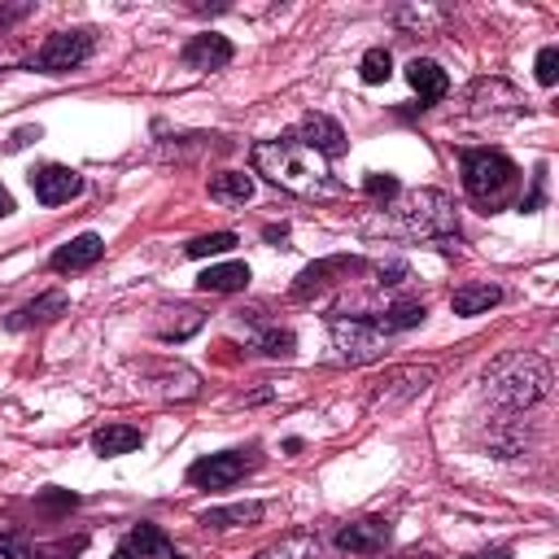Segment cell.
<instances>
[{
  "instance_id": "obj_1",
  "label": "cell",
  "mask_w": 559,
  "mask_h": 559,
  "mask_svg": "<svg viewBox=\"0 0 559 559\" xmlns=\"http://www.w3.org/2000/svg\"><path fill=\"white\" fill-rule=\"evenodd\" d=\"M249 157H253V170L258 175H266L275 188H284V192H293L301 201H332V197L345 192V183L328 170V162L314 148H306L293 131L253 144Z\"/></svg>"
},
{
  "instance_id": "obj_2",
  "label": "cell",
  "mask_w": 559,
  "mask_h": 559,
  "mask_svg": "<svg viewBox=\"0 0 559 559\" xmlns=\"http://www.w3.org/2000/svg\"><path fill=\"white\" fill-rule=\"evenodd\" d=\"M367 227L384 231V236H397V240H437V245H450L459 236L454 201L437 188L397 192L389 205H380V214Z\"/></svg>"
},
{
  "instance_id": "obj_3",
  "label": "cell",
  "mask_w": 559,
  "mask_h": 559,
  "mask_svg": "<svg viewBox=\"0 0 559 559\" xmlns=\"http://www.w3.org/2000/svg\"><path fill=\"white\" fill-rule=\"evenodd\" d=\"M485 393L507 411H528L550 393V367L542 354H502L480 376Z\"/></svg>"
},
{
  "instance_id": "obj_4",
  "label": "cell",
  "mask_w": 559,
  "mask_h": 559,
  "mask_svg": "<svg viewBox=\"0 0 559 559\" xmlns=\"http://www.w3.org/2000/svg\"><path fill=\"white\" fill-rule=\"evenodd\" d=\"M515 183H520V170H515V162L507 153H498V148H463V188H467V197L476 205L502 210L511 201Z\"/></svg>"
},
{
  "instance_id": "obj_5",
  "label": "cell",
  "mask_w": 559,
  "mask_h": 559,
  "mask_svg": "<svg viewBox=\"0 0 559 559\" xmlns=\"http://www.w3.org/2000/svg\"><path fill=\"white\" fill-rule=\"evenodd\" d=\"M384 332L376 323V314H349V319H332V345H336V358L345 367H362V362H376L384 354Z\"/></svg>"
},
{
  "instance_id": "obj_6",
  "label": "cell",
  "mask_w": 559,
  "mask_h": 559,
  "mask_svg": "<svg viewBox=\"0 0 559 559\" xmlns=\"http://www.w3.org/2000/svg\"><path fill=\"white\" fill-rule=\"evenodd\" d=\"M92 48H96V35H92L87 26H79V31H52V35L35 48L31 70H39V74H66V70L83 66V61L92 57Z\"/></svg>"
},
{
  "instance_id": "obj_7",
  "label": "cell",
  "mask_w": 559,
  "mask_h": 559,
  "mask_svg": "<svg viewBox=\"0 0 559 559\" xmlns=\"http://www.w3.org/2000/svg\"><path fill=\"white\" fill-rule=\"evenodd\" d=\"M358 271H367V262H362V258H354V253H332V258H319V262L301 266V275L293 280L288 297H293V301H310V297L328 293L332 284H341V280H349V275H358Z\"/></svg>"
},
{
  "instance_id": "obj_8",
  "label": "cell",
  "mask_w": 559,
  "mask_h": 559,
  "mask_svg": "<svg viewBox=\"0 0 559 559\" xmlns=\"http://www.w3.org/2000/svg\"><path fill=\"white\" fill-rule=\"evenodd\" d=\"M253 454H245V450H223V454H205V459H197L192 467H188V485H197V489H227V485H236L245 472H253Z\"/></svg>"
},
{
  "instance_id": "obj_9",
  "label": "cell",
  "mask_w": 559,
  "mask_h": 559,
  "mask_svg": "<svg viewBox=\"0 0 559 559\" xmlns=\"http://www.w3.org/2000/svg\"><path fill=\"white\" fill-rule=\"evenodd\" d=\"M428 380H432V367H397V371H389L384 380H376V389H371V406H397V402H411V397H419L424 389H428Z\"/></svg>"
},
{
  "instance_id": "obj_10",
  "label": "cell",
  "mask_w": 559,
  "mask_h": 559,
  "mask_svg": "<svg viewBox=\"0 0 559 559\" xmlns=\"http://www.w3.org/2000/svg\"><path fill=\"white\" fill-rule=\"evenodd\" d=\"M389 537H393V524L380 515H362V520H349L336 528V546L349 555H376L389 546Z\"/></svg>"
},
{
  "instance_id": "obj_11",
  "label": "cell",
  "mask_w": 559,
  "mask_h": 559,
  "mask_svg": "<svg viewBox=\"0 0 559 559\" xmlns=\"http://www.w3.org/2000/svg\"><path fill=\"white\" fill-rule=\"evenodd\" d=\"M293 135H297L306 148H314L323 162L345 153V131H341V122L328 118V114H306V118L293 127Z\"/></svg>"
},
{
  "instance_id": "obj_12",
  "label": "cell",
  "mask_w": 559,
  "mask_h": 559,
  "mask_svg": "<svg viewBox=\"0 0 559 559\" xmlns=\"http://www.w3.org/2000/svg\"><path fill=\"white\" fill-rule=\"evenodd\" d=\"M118 550H122L127 559H183V555L175 550V542H170V537H166L157 524H148V520L131 524V528L122 533Z\"/></svg>"
},
{
  "instance_id": "obj_13",
  "label": "cell",
  "mask_w": 559,
  "mask_h": 559,
  "mask_svg": "<svg viewBox=\"0 0 559 559\" xmlns=\"http://www.w3.org/2000/svg\"><path fill=\"white\" fill-rule=\"evenodd\" d=\"M31 192L44 205H61V201H74L83 192V179L70 166H39V170H31Z\"/></svg>"
},
{
  "instance_id": "obj_14",
  "label": "cell",
  "mask_w": 559,
  "mask_h": 559,
  "mask_svg": "<svg viewBox=\"0 0 559 559\" xmlns=\"http://www.w3.org/2000/svg\"><path fill=\"white\" fill-rule=\"evenodd\" d=\"M183 66L188 70H201V74H210V70H223L231 57H236V48H231V39L227 35H192L188 44H183Z\"/></svg>"
},
{
  "instance_id": "obj_15",
  "label": "cell",
  "mask_w": 559,
  "mask_h": 559,
  "mask_svg": "<svg viewBox=\"0 0 559 559\" xmlns=\"http://www.w3.org/2000/svg\"><path fill=\"white\" fill-rule=\"evenodd\" d=\"M83 546H87V537L44 546V542H31V537H22V533H4V537H0V559H79Z\"/></svg>"
},
{
  "instance_id": "obj_16",
  "label": "cell",
  "mask_w": 559,
  "mask_h": 559,
  "mask_svg": "<svg viewBox=\"0 0 559 559\" xmlns=\"http://www.w3.org/2000/svg\"><path fill=\"white\" fill-rule=\"evenodd\" d=\"M406 83L415 87L419 105H437V100L450 92V74H445L437 61H424V57H415V61L406 66Z\"/></svg>"
},
{
  "instance_id": "obj_17",
  "label": "cell",
  "mask_w": 559,
  "mask_h": 559,
  "mask_svg": "<svg viewBox=\"0 0 559 559\" xmlns=\"http://www.w3.org/2000/svg\"><path fill=\"white\" fill-rule=\"evenodd\" d=\"M105 253V240L96 236V231H83V236H74L70 245H61L57 253H52V271H87L96 258Z\"/></svg>"
},
{
  "instance_id": "obj_18",
  "label": "cell",
  "mask_w": 559,
  "mask_h": 559,
  "mask_svg": "<svg viewBox=\"0 0 559 559\" xmlns=\"http://www.w3.org/2000/svg\"><path fill=\"white\" fill-rule=\"evenodd\" d=\"M66 306H70V301H66V293H57V288H52V293H39L35 301L17 306V310H13L4 323H9L13 332H22V328H35V323H48V319L66 314Z\"/></svg>"
},
{
  "instance_id": "obj_19",
  "label": "cell",
  "mask_w": 559,
  "mask_h": 559,
  "mask_svg": "<svg viewBox=\"0 0 559 559\" xmlns=\"http://www.w3.org/2000/svg\"><path fill=\"white\" fill-rule=\"evenodd\" d=\"M140 445H144V432L135 424H105V428L92 432V450L100 459H118V454H131Z\"/></svg>"
},
{
  "instance_id": "obj_20",
  "label": "cell",
  "mask_w": 559,
  "mask_h": 559,
  "mask_svg": "<svg viewBox=\"0 0 559 559\" xmlns=\"http://www.w3.org/2000/svg\"><path fill=\"white\" fill-rule=\"evenodd\" d=\"M253 559H323V542L319 533H284L280 542L262 546Z\"/></svg>"
},
{
  "instance_id": "obj_21",
  "label": "cell",
  "mask_w": 559,
  "mask_h": 559,
  "mask_svg": "<svg viewBox=\"0 0 559 559\" xmlns=\"http://www.w3.org/2000/svg\"><path fill=\"white\" fill-rule=\"evenodd\" d=\"M266 515L262 502H231V507H210L197 515V524L205 528H245V524H258Z\"/></svg>"
},
{
  "instance_id": "obj_22",
  "label": "cell",
  "mask_w": 559,
  "mask_h": 559,
  "mask_svg": "<svg viewBox=\"0 0 559 559\" xmlns=\"http://www.w3.org/2000/svg\"><path fill=\"white\" fill-rule=\"evenodd\" d=\"M249 284V266L245 262H214L197 275V288L201 293H240Z\"/></svg>"
},
{
  "instance_id": "obj_23",
  "label": "cell",
  "mask_w": 559,
  "mask_h": 559,
  "mask_svg": "<svg viewBox=\"0 0 559 559\" xmlns=\"http://www.w3.org/2000/svg\"><path fill=\"white\" fill-rule=\"evenodd\" d=\"M498 301H502V288H498V284H463V288H454L450 310L463 314V319H472V314H485V310L498 306Z\"/></svg>"
},
{
  "instance_id": "obj_24",
  "label": "cell",
  "mask_w": 559,
  "mask_h": 559,
  "mask_svg": "<svg viewBox=\"0 0 559 559\" xmlns=\"http://www.w3.org/2000/svg\"><path fill=\"white\" fill-rule=\"evenodd\" d=\"M210 197H214V201H227V205H245V201L253 197V175H245V170H223V175L210 179Z\"/></svg>"
},
{
  "instance_id": "obj_25",
  "label": "cell",
  "mask_w": 559,
  "mask_h": 559,
  "mask_svg": "<svg viewBox=\"0 0 559 559\" xmlns=\"http://www.w3.org/2000/svg\"><path fill=\"white\" fill-rule=\"evenodd\" d=\"M424 301H393L389 310H380L376 314V323H380V332L384 336H393V332H406V328H415V323H424Z\"/></svg>"
},
{
  "instance_id": "obj_26",
  "label": "cell",
  "mask_w": 559,
  "mask_h": 559,
  "mask_svg": "<svg viewBox=\"0 0 559 559\" xmlns=\"http://www.w3.org/2000/svg\"><path fill=\"white\" fill-rule=\"evenodd\" d=\"M227 249H236V231H210V236H197V240L183 245L188 258H218Z\"/></svg>"
},
{
  "instance_id": "obj_27",
  "label": "cell",
  "mask_w": 559,
  "mask_h": 559,
  "mask_svg": "<svg viewBox=\"0 0 559 559\" xmlns=\"http://www.w3.org/2000/svg\"><path fill=\"white\" fill-rule=\"evenodd\" d=\"M358 74H362V83H384V79L393 74V57H389V48H367L362 61H358Z\"/></svg>"
},
{
  "instance_id": "obj_28",
  "label": "cell",
  "mask_w": 559,
  "mask_h": 559,
  "mask_svg": "<svg viewBox=\"0 0 559 559\" xmlns=\"http://www.w3.org/2000/svg\"><path fill=\"white\" fill-rule=\"evenodd\" d=\"M258 349L271 354V358H288V354L297 349V336H293L288 328H266V332L258 336Z\"/></svg>"
},
{
  "instance_id": "obj_29",
  "label": "cell",
  "mask_w": 559,
  "mask_h": 559,
  "mask_svg": "<svg viewBox=\"0 0 559 559\" xmlns=\"http://www.w3.org/2000/svg\"><path fill=\"white\" fill-rule=\"evenodd\" d=\"M362 192H367V197H376V201H384V205H389V201H393V197H397V192H402V188H397V179H393V175H380V170H371V175H367V179H362Z\"/></svg>"
},
{
  "instance_id": "obj_30",
  "label": "cell",
  "mask_w": 559,
  "mask_h": 559,
  "mask_svg": "<svg viewBox=\"0 0 559 559\" xmlns=\"http://www.w3.org/2000/svg\"><path fill=\"white\" fill-rule=\"evenodd\" d=\"M533 70H537V83H542V87H550V83L559 79V48H555V44H546V48L537 52V66H533Z\"/></svg>"
},
{
  "instance_id": "obj_31",
  "label": "cell",
  "mask_w": 559,
  "mask_h": 559,
  "mask_svg": "<svg viewBox=\"0 0 559 559\" xmlns=\"http://www.w3.org/2000/svg\"><path fill=\"white\" fill-rule=\"evenodd\" d=\"M402 26H424V22H445V9H402L397 13Z\"/></svg>"
},
{
  "instance_id": "obj_32",
  "label": "cell",
  "mask_w": 559,
  "mask_h": 559,
  "mask_svg": "<svg viewBox=\"0 0 559 559\" xmlns=\"http://www.w3.org/2000/svg\"><path fill=\"white\" fill-rule=\"evenodd\" d=\"M31 140H39V127H22V131H13V135H9V153H17V148H26Z\"/></svg>"
},
{
  "instance_id": "obj_33",
  "label": "cell",
  "mask_w": 559,
  "mask_h": 559,
  "mask_svg": "<svg viewBox=\"0 0 559 559\" xmlns=\"http://www.w3.org/2000/svg\"><path fill=\"white\" fill-rule=\"evenodd\" d=\"M44 502H48V507H74L79 498H74V493H44Z\"/></svg>"
},
{
  "instance_id": "obj_34",
  "label": "cell",
  "mask_w": 559,
  "mask_h": 559,
  "mask_svg": "<svg viewBox=\"0 0 559 559\" xmlns=\"http://www.w3.org/2000/svg\"><path fill=\"white\" fill-rule=\"evenodd\" d=\"M13 214V197L4 192V183H0V218H9Z\"/></svg>"
},
{
  "instance_id": "obj_35",
  "label": "cell",
  "mask_w": 559,
  "mask_h": 559,
  "mask_svg": "<svg viewBox=\"0 0 559 559\" xmlns=\"http://www.w3.org/2000/svg\"><path fill=\"white\" fill-rule=\"evenodd\" d=\"M467 559H515V555L502 546V550H485V555H467Z\"/></svg>"
}]
</instances>
